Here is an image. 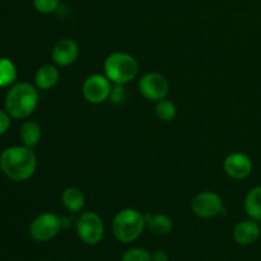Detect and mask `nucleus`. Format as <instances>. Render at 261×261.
Wrapping results in <instances>:
<instances>
[{"label":"nucleus","instance_id":"f257e3e1","mask_svg":"<svg viewBox=\"0 0 261 261\" xmlns=\"http://www.w3.org/2000/svg\"><path fill=\"white\" fill-rule=\"evenodd\" d=\"M0 168L8 178L17 182L32 177L37 168V157L32 148L25 145H13L0 154Z\"/></svg>","mask_w":261,"mask_h":261},{"label":"nucleus","instance_id":"f03ea898","mask_svg":"<svg viewBox=\"0 0 261 261\" xmlns=\"http://www.w3.org/2000/svg\"><path fill=\"white\" fill-rule=\"evenodd\" d=\"M38 105V88L27 82H19L10 86L5 96V111L10 117L23 120L35 112Z\"/></svg>","mask_w":261,"mask_h":261},{"label":"nucleus","instance_id":"7ed1b4c3","mask_svg":"<svg viewBox=\"0 0 261 261\" xmlns=\"http://www.w3.org/2000/svg\"><path fill=\"white\" fill-rule=\"evenodd\" d=\"M147 228L145 214L134 208H125L117 212L112 221V233L121 244L137 241Z\"/></svg>","mask_w":261,"mask_h":261},{"label":"nucleus","instance_id":"20e7f679","mask_svg":"<svg viewBox=\"0 0 261 261\" xmlns=\"http://www.w3.org/2000/svg\"><path fill=\"white\" fill-rule=\"evenodd\" d=\"M105 75L112 84H126L135 79L139 71L138 61L127 53H112L105 59Z\"/></svg>","mask_w":261,"mask_h":261},{"label":"nucleus","instance_id":"39448f33","mask_svg":"<svg viewBox=\"0 0 261 261\" xmlns=\"http://www.w3.org/2000/svg\"><path fill=\"white\" fill-rule=\"evenodd\" d=\"M64 228L63 219L56 214L46 212L41 213L31 222L28 233L36 242H48L58 237Z\"/></svg>","mask_w":261,"mask_h":261},{"label":"nucleus","instance_id":"423d86ee","mask_svg":"<svg viewBox=\"0 0 261 261\" xmlns=\"http://www.w3.org/2000/svg\"><path fill=\"white\" fill-rule=\"evenodd\" d=\"M75 231L82 242L93 246L99 244L103 239V221L96 212H84L76 219Z\"/></svg>","mask_w":261,"mask_h":261},{"label":"nucleus","instance_id":"0eeeda50","mask_svg":"<svg viewBox=\"0 0 261 261\" xmlns=\"http://www.w3.org/2000/svg\"><path fill=\"white\" fill-rule=\"evenodd\" d=\"M111 88L112 83L105 74H92L84 81L82 93L87 102L98 105L109 99Z\"/></svg>","mask_w":261,"mask_h":261},{"label":"nucleus","instance_id":"6e6552de","mask_svg":"<svg viewBox=\"0 0 261 261\" xmlns=\"http://www.w3.org/2000/svg\"><path fill=\"white\" fill-rule=\"evenodd\" d=\"M191 211L199 218H214L223 211V201L221 196L213 191H201L194 196Z\"/></svg>","mask_w":261,"mask_h":261},{"label":"nucleus","instance_id":"1a4fd4ad","mask_svg":"<svg viewBox=\"0 0 261 261\" xmlns=\"http://www.w3.org/2000/svg\"><path fill=\"white\" fill-rule=\"evenodd\" d=\"M139 92L144 98L149 101H160L166 98L170 91V83L167 78L160 73H147L140 78Z\"/></svg>","mask_w":261,"mask_h":261},{"label":"nucleus","instance_id":"9d476101","mask_svg":"<svg viewBox=\"0 0 261 261\" xmlns=\"http://www.w3.org/2000/svg\"><path fill=\"white\" fill-rule=\"evenodd\" d=\"M223 170L233 180H244L252 172V161L242 152H233L227 155L223 162Z\"/></svg>","mask_w":261,"mask_h":261},{"label":"nucleus","instance_id":"9b49d317","mask_svg":"<svg viewBox=\"0 0 261 261\" xmlns=\"http://www.w3.org/2000/svg\"><path fill=\"white\" fill-rule=\"evenodd\" d=\"M79 56V46L73 38H61L55 43L51 58L56 66H69Z\"/></svg>","mask_w":261,"mask_h":261},{"label":"nucleus","instance_id":"f8f14e48","mask_svg":"<svg viewBox=\"0 0 261 261\" xmlns=\"http://www.w3.org/2000/svg\"><path fill=\"white\" fill-rule=\"evenodd\" d=\"M261 234L260 223L254 219H246L241 221L234 226L232 236L233 240L241 246H250L259 240Z\"/></svg>","mask_w":261,"mask_h":261},{"label":"nucleus","instance_id":"ddd939ff","mask_svg":"<svg viewBox=\"0 0 261 261\" xmlns=\"http://www.w3.org/2000/svg\"><path fill=\"white\" fill-rule=\"evenodd\" d=\"M60 79V73L56 65H50L46 64L38 68V70L35 74V86L38 89L47 91V89L54 88L58 84Z\"/></svg>","mask_w":261,"mask_h":261},{"label":"nucleus","instance_id":"4468645a","mask_svg":"<svg viewBox=\"0 0 261 261\" xmlns=\"http://www.w3.org/2000/svg\"><path fill=\"white\" fill-rule=\"evenodd\" d=\"M145 224L149 231L155 234H160V236L171 233L173 229L172 218L163 213H147L145 214Z\"/></svg>","mask_w":261,"mask_h":261},{"label":"nucleus","instance_id":"2eb2a0df","mask_svg":"<svg viewBox=\"0 0 261 261\" xmlns=\"http://www.w3.org/2000/svg\"><path fill=\"white\" fill-rule=\"evenodd\" d=\"M61 203H63L64 208L70 213H79L83 211L86 198L81 189L75 188V186H69L61 194Z\"/></svg>","mask_w":261,"mask_h":261},{"label":"nucleus","instance_id":"dca6fc26","mask_svg":"<svg viewBox=\"0 0 261 261\" xmlns=\"http://www.w3.org/2000/svg\"><path fill=\"white\" fill-rule=\"evenodd\" d=\"M41 137H42V132H41V126L36 121H24L20 125L19 129V138L22 140V144L28 148H33L40 143Z\"/></svg>","mask_w":261,"mask_h":261},{"label":"nucleus","instance_id":"f3484780","mask_svg":"<svg viewBox=\"0 0 261 261\" xmlns=\"http://www.w3.org/2000/svg\"><path fill=\"white\" fill-rule=\"evenodd\" d=\"M245 212L254 221H261V186H255L245 198Z\"/></svg>","mask_w":261,"mask_h":261},{"label":"nucleus","instance_id":"a211bd4d","mask_svg":"<svg viewBox=\"0 0 261 261\" xmlns=\"http://www.w3.org/2000/svg\"><path fill=\"white\" fill-rule=\"evenodd\" d=\"M15 64L8 58H0V87H10L17 81Z\"/></svg>","mask_w":261,"mask_h":261},{"label":"nucleus","instance_id":"6ab92c4d","mask_svg":"<svg viewBox=\"0 0 261 261\" xmlns=\"http://www.w3.org/2000/svg\"><path fill=\"white\" fill-rule=\"evenodd\" d=\"M177 115V109H176V105L173 102L168 101V99L163 98L157 101L155 105V116L163 122H170Z\"/></svg>","mask_w":261,"mask_h":261},{"label":"nucleus","instance_id":"aec40b11","mask_svg":"<svg viewBox=\"0 0 261 261\" xmlns=\"http://www.w3.org/2000/svg\"><path fill=\"white\" fill-rule=\"evenodd\" d=\"M120 261H152V254L143 247H132L124 252Z\"/></svg>","mask_w":261,"mask_h":261},{"label":"nucleus","instance_id":"412c9836","mask_svg":"<svg viewBox=\"0 0 261 261\" xmlns=\"http://www.w3.org/2000/svg\"><path fill=\"white\" fill-rule=\"evenodd\" d=\"M60 0H33V7L41 14H53L58 10Z\"/></svg>","mask_w":261,"mask_h":261},{"label":"nucleus","instance_id":"4be33fe9","mask_svg":"<svg viewBox=\"0 0 261 261\" xmlns=\"http://www.w3.org/2000/svg\"><path fill=\"white\" fill-rule=\"evenodd\" d=\"M126 89H125L124 84H112L111 92H110L109 101L114 105H121L124 103L126 99Z\"/></svg>","mask_w":261,"mask_h":261},{"label":"nucleus","instance_id":"5701e85b","mask_svg":"<svg viewBox=\"0 0 261 261\" xmlns=\"http://www.w3.org/2000/svg\"><path fill=\"white\" fill-rule=\"evenodd\" d=\"M10 115L4 110H0V135L5 134L10 127Z\"/></svg>","mask_w":261,"mask_h":261},{"label":"nucleus","instance_id":"b1692460","mask_svg":"<svg viewBox=\"0 0 261 261\" xmlns=\"http://www.w3.org/2000/svg\"><path fill=\"white\" fill-rule=\"evenodd\" d=\"M152 261H170V256L163 250H157L152 252Z\"/></svg>","mask_w":261,"mask_h":261},{"label":"nucleus","instance_id":"393cba45","mask_svg":"<svg viewBox=\"0 0 261 261\" xmlns=\"http://www.w3.org/2000/svg\"><path fill=\"white\" fill-rule=\"evenodd\" d=\"M41 261H50V260H41Z\"/></svg>","mask_w":261,"mask_h":261},{"label":"nucleus","instance_id":"a878e982","mask_svg":"<svg viewBox=\"0 0 261 261\" xmlns=\"http://www.w3.org/2000/svg\"><path fill=\"white\" fill-rule=\"evenodd\" d=\"M260 228H261V221H260Z\"/></svg>","mask_w":261,"mask_h":261}]
</instances>
